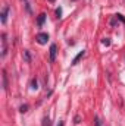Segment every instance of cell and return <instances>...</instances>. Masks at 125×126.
I'll use <instances>...</instances> for the list:
<instances>
[{
  "label": "cell",
  "mask_w": 125,
  "mask_h": 126,
  "mask_svg": "<svg viewBox=\"0 0 125 126\" xmlns=\"http://www.w3.org/2000/svg\"><path fill=\"white\" fill-rule=\"evenodd\" d=\"M35 40H37V43L38 44H46L47 41H49V34L47 32H40V34H37V37H35Z\"/></svg>",
  "instance_id": "6da1fadb"
},
{
  "label": "cell",
  "mask_w": 125,
  "mask_h": 126,
  "mask_svg": "<svg viewBox=\"0 0 125 126\" xmlns=\"http://www.w3.org/2000/svg\"><path fill=\"white\" fill-rule=\"evenodd\" d=\"M7 53V40H6V34H1V57H4Z\"/></svg>",
  "instance_id": "7a4b0ae2"
},
{
  "label": "cell",
  "mask_w": 125,
  "mask_h": 126,
  "mask_svg": "<svg viewBox=\"0 0 125 126\" xmlns=\"http://www.w3.org/2000/svg\"><path fill=\"white\" fill-rule=\"evenodd\" d=\"M9 10H10L9 6H4L3 10H1V24H3V25L7 22V13H9Z\"/></svg>",
  "instance_id": "3957f363"
},
{
  "label": "cell",
  "mask_w": 125,
  "mask_h": 126,
  "mask_svg": "<svg viewBox=\"0 0 125 126\" xmlns=\"http://www.w3.org/2000/svg\"><path fill=\"white\" fill-rule=\"evenodd\" d=\"M56 53H58V47H56V44H52L50 46V62L56 60Z\"/></svg>",
  "instance_id": "277c9868"
},
{
  "label": "cell",
  "mask_w": 125,
  "mask_h": 126,
  "mask_svg": "<svg viewBox=\"0 0 125 126\" xmlns=\"http://www.w3.org/2000/svg\"><path fill=\"white\" fill-rule=\"evenodd\" d=\"M84 56H85V50H83V51H80V53H78V54H77V56L74 57V60H72V64H77V63L80 62V60H81V59H83Z\"/></svg>",
  "instance_id": "5b68a950"
},
{
  "label": "cell",
  "mask_w": 125,
  "mask_h": 126,
  "mask_svg": "<svg viewBox=\"0 0 125 126\" xmlns=\"http://www.w3.org/2000/svg\"><path fill=\"white\" fill-rule=\"evenodd\" d=\"M44 21H46V13H40V15H38V19H37V24H38V27H43Z\"/></svg>",
  "instance_id": "8992f818"
},
{
  "label": "cell",
  "mask_w": 125,
  "mask_h": 126,
  "mask_svg": "<svg viewBox=\"0 0 125 126\" xmlns=\"http://www.w3.org/2000/svg\"><path fill=\"white\" fill-rule=\"evenodd\" d=\"M1 78H3V90L6 91V90H7V75H6V70H3Z\"/></svg>",
  "instance_id": "52a82bcc"
},
{
  "label": "cell",
  "mask_w": 125,
  "mask_h": 126,
  "mask_svg": "<svg viewBox=\"0 0 125 126\" xmlns=\"http://www.w3.org/2000/svg\"><path fill=\"white\" fill-rule=\"evenodd\" d=\"M24 60L27 63L31 62V56H30V51H28V50H24Z\"/></svg>",
  "instance_id": "ba28073f"
},
{
  "label": "cell",
  "mask_w": 125,
  "mask_h": 126,
  "mask_svg": "<svg viewBox=\"0 0 125 126\" xmlns=\"http://www.w3.org/2000/svg\"><path fill=\"white\" fill-rule=\"evenodd\" d=\"M31 88H32V90H37V88H38V82H37V79H35V78L31 81Z\"/></svg>",
  "instance_id": "9c48e42d"
},
{
  "label": "cell",
  "mask_w": 125,
  "mask_h": 126,
  "mask_svg": "<svg viewBox=\"0 0 125 126\" xmlns=\"http://www.w3.org/2000/svg\"><path fill=\"white\" fill-rule=\"evenodd\" d=\"M52 125V123H50V119H49V117H44V119H43V125L41 126H50Z\"/></svg>",
  "instance_id": "30bf717a"
},
{
  "label": "cell",
  "mask_w": 125,
  "mask_h": 126,
  "mask_svg": "<svg viewBox=\"0 0 125 126\" xmlns=\"http://www.w3.org/2000/svg\"><path fill=\"white\" fill-rule=\"evenodd\" d=\"M56 18H59V19L62 18V7H58L56 9Z\"/></svg>",
  "instance_id": "8fae6325"
},
{
  "label": "cell",
  "mask_w": 125,
  "mask_h": 126,
  "mask_svg": "<svg viewBox=\"0 0 125 126\" xmlns=\"http://www.w3.org/2000/svg\"><path fill=\"white\" fill-rule=\"evenodd\" d=\"M19 111H21V113H25V111H28V106H27V104L21 106V107H19Z\"/></svg>",
  "instance_id": "7c38bea8"
},
{
  "label": "cell",
  "mask_w": 125,
  "mask_h": 126,
  "mask_svg": "<svg viewBox=\"0 0 125 126\" xmlns=\"http://www.w3.org/2000/svg\"><path fill=\"white\" fill-rule=\"evenodd\" d=\"M102 43H103L106 47H109V46H110V40H109V38H103V40H102Z\"/></svg>",
  "instance_id": "4fadbf2b"
},
{
  "label": "cell",
  "mask_w": 125,
  "mask_h": 126,
  "mask_svg": "<svg viewBox=\"0 0 125 126\" xmlns=\"http://www.w3.org/2000/svg\"><path fill=\"white\" fill-rule=\"evenodd\" d=\"M115 18H116V19H119L121 22H124V24H125V18L122 16V15H115Z\"/></svg>",
  "instance_id": "5bb4252c"
},
{
  "label": "cell",
  "mask_w": 125,
  "mask_h": 126,
  "mask_svg": "<svg viewBox=\"0 0 125 126\" xmlns=\"http://www.w3.org/2000/svg\"><path fill=\"white\" fill-rule=\"evenodd\" d=\"M94 123H96V126H102V122H100V119H99V117H96V119H94Z\"/></svg>",
  "instance_id": "9a60e30c"
},
{
  "label": "cell",
  "mask_w": 125,
  "mask_h": 126,
  "mask_svg": "<svg viewBox=\"0 0 125 126\" xmlns=\"http://www.w3.org/2000/svg\"><path fill=\"white\" fill-rule=\"evenodd\" d=\"M75 123H77V125L80 123V116H75Z\"/></svg>",
  "instance_id": "2e32d148"
},
{
  "label": "cell",
  "mask_w": 125,
  "mask_h": 126,
  "mask_svg": "<svg viewBox=\"0 0 125 126\" xmlns=\"http://www.w3.org/2000/svg\"><path fill=\"white\" fill-rule=\"evenodd\" d=\"M58 126H63V122H59V125Z\"/></svg>",
  "instance_id": "e0dca14e"
},
{
  "label": "cell",
  "mask_w": 125,
  "mask_h": 126,
  "mask_svg": "<svg viewBox=\"0 0 125 126\" xmlns=\"http://www.w3.org/2000/svg\"><path fill=\"white\" fill-rule=\"evenodd\" d=\"M49 1H55V0H49Z\"/></svg>",
  "instance_id": "ac0fdd59"
}]
</instances>
